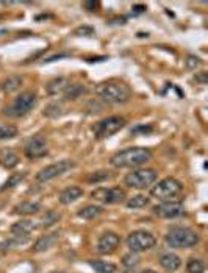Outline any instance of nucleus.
Wrapping results in <instances>:
<instances>
[{
  "label": "nucleus",
  "instance_id": "nucleus-41",
  "mask_svg": "<svg viewBox=\"0 0 208 273\" xmlns=\"http://www.w3.org/2000/svg\"><path fill=\"white\" fill-rule=\"evenodd\" d=\"M125 17H114V19H110L108 22L110 23H114V22H116V23H121V25H124V23H125Z\"/></svg>",
  "mask_w": 208,
  "mask_h": 273
},
{
  "label": "nucleus",
  "instance_id": "nucleus-13",
  "mask_svg": "<svg viewBox=\"0 0 208 273\" xmlns=\"http://www.w3.org/2000/svg\"><path fill=\"white\" fill-rule=\"evenodd\" d=\"M121 244V237L118 233L114 231H107L100 234L99 241H97V252L100 255H110L113 252H116V248Z\"/></svg>",
  "mask_w": 208,
  "mask_h": 273
},
{
  "label": "nucleus",
  "instance_id": "nucleus-2",
  "mask_svg": "<svg viewBox=\"0 0 208 273\" xmlns=\"http://www.w3.org/2000/svg\"><path fill=\"white\" fill-rule=\"evenodd\" d=\"M96 94L102 102L108 105H122L132 99V88L121 80L102 81L96 86Z\"/></svg>",
  "mask_w": 208,
  "mask_h": 273
},
{
  "label": "nucleus",
  "instance_id": "nucleus-8",
  "mask_svg": "<svg viewBox=\"0 0 208 273\" xmlns=\"http://www.w3.org/2000/svg\"><path fill=\"white\" fill-rule=\"evenodd\" d=\"M91 198L102 205H118L127 200V192L122 187H97L91 192Z\"/></svg>",
  "mask_w": 208,
  "mask_h": 273
},
{
  "label": "nucleus",
  "instance_id": "nucleus-1",
  "mask_svg": "<svg viewBox=\"0 0 208 273\" xmlns=\"http://www.w3.org/2000/svg\"><path fill=\"white\" fill-rule=\"evenodd\" d=\"M152 159V151L146 147H130L121 150L110 158V164L116 169H140Z\"/></svg>",
  "mask_w": 208,
  "mask_h": 273
},
{
  "label": "nucleus",
  "instance_id": "nucleus-44",
  "mask_svg": "<svg viewBox=\"0 0 208 273\" xmlns=\"http://www.w3.org/2000/svg\"><path fill=\"white\" fill-rule=\"evenodd\" d=\"M2 19H3V16H2V14H0V22H2Z\"/></svg>",
  "mask_w": 208,
  "mask_h": 273
},
{
  "label": "nucleus",
  "instance_id": "nucleus-17",
  "mask_svg": "<svg viewBox=\"0 0 208 273\" xmlns=\"http://www.w3.org/2000/svg\"><path fill=\"white\" fill-rule=\"evenodd\" d=\"M39 211H41V203L33 200H25L13 208V212L19 216H33V214H38Z\"/></svg>",
  "mask_w": 208,
  "mask_h": 273
},
{
  "label": "nucleus",
  "instance_id": "nucleus-24",
  "mask_svg": "<svg viewBox=\"0 0 208 273\" xmlns=\"http://www.w3.org/2000/svg\"><path fill=\"white\" fill-rule=\"evenodd\" d=\"M22 81H24V78H22L20 75H9L6 77L3 81H2V91L5 94H11V92H14L20 88L22 85Z\"/></svg>",
  "mask_w": 208,
  "mask_h": 273
},
{
  "label": "nucleus",
  "instance_id": "nucleus-7",
  "mask_svg": "<svg viewBox=\"0 0 208 273\" xmlns=\"http://www.w3.org/2000/svg\"><path fill=\"white\" fill-rule=\"evenodd\" d=\"M157 178L155 169H133L124 176V184L130 189H147L157 181Z\"/></svg>",
  "mask_w": 208,
  "mask_h": 273
},
{
  "label": "nucleus",
  "instance_id": "nucleus-5",
  "mask_svg": "<svg viewBox=\"0 0 208 273\" xmlns=\"http://www.w3.org/2000/svg\"><path fill=\"white\" fill-rule=\"evenodd\" d=\"M165 241L171 248H191L199 244L201 237L191 228L174 227L166 233Z\"/></svg>",
  "mask_w": 208,
  "mask_h": 273
},
{
  "label": "nucleus",
  "instance_id": "nucleus-6",
  "mask_svg": "<svg viewBox=\"0 0 208 273\" xmlns=\"http://www.w3.org/2000/svg\"><path fill=\"white\" fill-rule=\"evenodd\" d=\"M127 247H129L130 253H144L152 250L157 244V239L152 233H149L146 230H136L132 231L129 236H127Z\"/></svg>",
  "mask_w": 208,
  "mask_h": 273
},
{
  "label": "nucleus",
  "instance_id": "nucleus-34",
  "mask_svg": "<svg viewBox=\"0 0 208 273\" xmlns=\"http://www.w3.org/2000/svg\"><path fill=\"white\" fill-rule=\"evenodd\" d=\"M202 66V59L196 55H188L187 56V61H185V67L190 69V70H196L198 67Z\"/></svg>",
  "mask_w": 208,
  "mask_h": 273
},
{
  "label": "nucleus",
  "instance_id": "nucleus-31",
  "mask_svg": "<svg viewBox=\"0 0 208 273\" xmlns=\"http://www.w3.org/2000/svg\"><path fill=\"white\" fill-rule=\"evenodd\" d=\"M63 114V106L60 103H50L45 106V110H44V116L45 117H50V119H55V117H60Z\"/></svg>",
  "mask_w": 208,
  "mask_h": 273
},
{
  "label": "nucleus",
  "instance_id": "nucleus-42",
  "mask_svg": "<svg viewBox=\"0 0 208 273\" xmlns=\"http://www.w3.org/2000/svg\"><path fill=\"white\" fill-rule=\"evenodd\" d=\"M141 273H155V272L154 270H143Z\"/></svg>",
  "mask_w": 208,
  "mask_h": 273
},
{
  "label": "nucleus",
  "instance_id": "nucleus-19",
  "mask_svg": "<svg viewBox=\"0 0 208 273\" xmlns=\"http://www.w3.org/2000/svg\"><path fill=\"white\" fill-rule=\"evenodd\" d=\"M69 86V80L66 77H56L53 80H50L45 86V91H47L49 96H58V94H63L64 89Z\"/></svg>",
  "mask_w": 208,
  "mask_h": 273
},
{
  "label": "nucleus",
  "instance_id": "nucleus-27",
  "mask_svg": "<svg viewBox=\"0 0 208 273\" xmlns=\"http://www.w3.org/2000/svg\"><path fill=\"white\" fill-rule=\"evenodd\" d=\"M111 173L108 170H97V172H92L86 176V181L91 184H97V183H103L107 180H111Z\"/></svg>",
  "mask_w": 208,
  "mask_h": 273
},
{
  "label": "nucleus",
  "instance_id": "nucleus-12",
  "mask_svg": "<svg viewBox=\"0 0 208 273\" xmlns=\"http://www.w3.org/2000/svg\"><path fill=\"white\" fill-rule=\"evenodd\" d=\"M25 156L28 159H39V158H44L45 155L49 153V148H47V142H45L44 136L41 135H36L33 136L27 144H25Z\"/></svg>",
  "mask_w": 208,
  "mask_h": 273
},
{
  "label": "nucleus",
  "instance_id": "nucleus-29",
  "mask_svg": "<svg viewBox=\"0 0 208 273\" xmlns=\"http://www.w3.org/2000/svg\"><path fill=\"white\" fill-rule=\"evenodd\" d=\"M17 136V128L14 125H6V124H0V140H6V139H13Z\"/></svg>",
  "mask_w": 208,
  "mask_h": 273
},
{
  "label": "nucleus",
  "instance_id": "nucleus-15",
  "mask_svg": "<svg viewBox=\"0 0 208 273\" xmlns=\"http://www.w3.org/2000/svg\"><path fill=\"white\" fill-rule=\"evenodd\" d=\"M83 194H85V192H83V189H82V187H78V186H69V187L63 189V191L60 192L58 200H60V203H61V205L67 206V205L75 203V201H77L78 198H82Z\"/></svg>",
  "mask_w": 208,
  "mask_h": 273
},
{
  "label": "nucleus",
  "instance_id": "nucleus-38",
  "mask_svg": "<svg viewBox=\"0 0 208 273\" xmlns=\"http://www.w3.org/2000/svg\"><path fill=\"white\" fill-rule=\"evenodd\" d=\"M83 6H85L88 11H96V9L100 8V3H99V2H85Z\"/></svg>",
  "mask_w": 208,
  "mask_h": 273
},
{
  "label": "nucleus",
  "instance_id": "nucleus-22",
  "mask_svg": "<svg viewBox=\"0 0 208 273\" xmlns=\"http://www.w3.org/2000/svg\"><path fill=\"white\" fill-rule=\"evenodd\" d=\"M102 214H103V208L99 205H88V206H83L77 211V216L80 219H85V220H94Z\"/></svg>",
  "mask_w": 208,
  "mask_h": 273
},
{
  "label": "nucleus",
  "instance_id": "nucleus-35",
  "mask_svg": "<svg viewBox=\"0 0 208 273\" xmlns=\"http://www.w3.org/2000/svg\"><path fill=\"white\" fill-rule=\"evenodd\" d=\"M86 110L91 113V114H97V113H102L103 111V105L99 103V100H91L86 106Z\"/></svg>",
  "mask_w": 208,
  "mask_h": 273
},
{
  "label": "nucleus",
  "instance_id": "nucleus-36",
  "mask_svg": "<svg viewBox=\"0 0 208 273\" xmlns=\"http://www.w3.org/2000/svg\"><path fill=\"white\" fill-rule=\"evenodd\" d=\"M152 133L154 132V127L152 125H149V127H136L135 130H132V135H135V133Z\"/></svg>",
  "mask_w": 208,
  "mask_h": 273
},
{
  "label": "nucleus",
  "instance_id": "nucleus-9",
  "mask_svg": "<svg viewBox=\"0 0 208 273\" xmlns=\"http://www.w3.org/2000/svg\"><path fill=\"white\" fill-rule=\"evenodd\" d=\"M127 125V121L121 116H110L107 119H102L100 122H97L92 128V132H94V136L97 139H105V137H110L113 135H116L118 132Z\"/></svg>",
  "mask_w": 208,
  "mask_h": 273
},
{
  "label": "nucleus",
  "instance_id": "nucleus-26",
  "mask_svg": "<svg viewBox=\"0 0 208 273\" xmlns=\"http://www.w3.org/2000/svg\"><path fill=\"white\" fill-rule=\"evenodd\" d=\"M149 203H150V198L146 195H133L125 201V205L129 209H141V208L149 206Z\"/></svg>",
  "mask_w": 208,
  "mask_h": 273
},
{
  "label": "nucleus",
  "instance_id": "nucleus-18",
  "mask_svg": "<svg viewBox=\"0 0 208 273\" xmlns=\"http://www.w3.org/2000/svg\"><path fill=\"white\" fill-rule=\"evenodd\" d=\"M9 230L16 237H28L34 230H36V225H34V222H31V220H19L11 225Z\"/></svg>",
  "mask_w": 208,
  "mask_h": 273
},
{
  "label": "nucleus",
  "instance_id": "nucleus-39",
  "mask_svg": "<svg viewBox=\"0 0 208 273\" xmlns=\"http://www.w3.org/2000/svg\"><path fill=\"white\" fill-rule=\"evenodd\" d=\"M132 11H133L135 14H143L144 11H146V5H135L132 8Z\"/></svg>",
  "mask_w": 208,
  "mask_h": 273
},
{
  "label": "nucleus",
  "instance_id": "nucleus-37",
  "mask_svg": "<svg viewBox=\"0 0 208 273\" xmlns=\"http://www.w3.org/2000/svg\"><path fill=\"white\" fill-rule=\"evenodd\" d=\"M66 56H69V55H67V53L52 55V56H49V58H44V59H42V63H52V61H55V59H61V58H66Z\"/></svg>",
  "mask_w": 208,
  "mask_h": 273
},
{
  "label": "nucleus",
  "instance_id": "nucleus-43",
  "mask_svg": "<svg viewBox=\"0 0 208 273\" xmlns=\"http://www.w3.org/2000/svg\"><path fill=\"white\" fill-rule=\"evenodd\" d=\"M50 273H67V272H50Z\"/></svg>",
  "mask_w": 208,
  "mask_h": 273
},
{
  "label": "nucleus",
  "instance_id": "nucleus-28",
  "mask_svg": "<svg viewBox=\"0 0 208 273\" xmlns=\"http://www.w3.org/2000/svg\"><path fill=\"white\" fill-rule=\"evenodd\" d=\"M25 173H13V175H9V178H8V180L3 183V186L2 187H0V191H8V189H13V187H16L19 183H22V181H24L25 180Z\"/></svg>",
  "mask_w": 208,
  "mask_h": 273
},
{
  "label": "nucleus",
  "instance_id": "nucleus-33",
  "mask_svg": "<svg viewBox=\"0 0 208 273\" xmlns=\"http://www.w3.org/2000/svg\"><path fill=\"white\" fill-rule=\"evenodd\" d=\"M74 36H94V33H96V30L92 28L91 25H80V27H77L74 31Z\"/></svg>",
  "mask_w": 208,
  "mask_h": 273
},
{
  "label": "nucleus",
  "instance_id": "nucleus-20",
  "mask_svg": "<svg viewBox=\"0 0 208 273\" xmlns=\"http://www.w3.org/2000/svg\"><path fill=\"white\" fill-rule=\"evenodd\" d=\"M0 164H2L5 169H14L19 164V156L16 155L14 150L2 148L0 150Z\"/></svg>",
  "mask_w": 208,
  "mask_h": 273
},
{
  "label": "nucleus",
  "instance_id": "nucleus-10",
  "mask_svg": "<svg viewBox=\"0 0 208 273\" xmlns=\"http://www.w3.org/2000/svg\"><path fill=\"white\" fill-rule=\"evenodd\" d=\"M75 167V162L72 159H63L58 162H53L50 165H45L38 173H36V181L39 183H47L56 176H61L67 170H71Z\"/></svg>",
  "mask_w": 208,
  "mask_h": 273
},
{
  "label": "nucleus",
  "instance_id": "nucleus-11",
  "mask_svg": "<svg viewBox=\"0 0 208 273\" xmlns=\"http://www.w3.org/2000/svg\"><path fill=\"white\" fill-rule=\"evenodd\" d=\"M154 216L160 217V219H179L182 216H185V206L180 201H161L157 206L152 208Z\"/></svg>",
  "mask_w": 208,
  "mask_h": 273
},
{
  "label": "nucleus",
  "instance_id": "nucleus-16",
  "mask_svg": "<svg viewBox=\"0 0 208 273\" xmlns=\"http://www.w3.org/2000/svg\"><path fill=\"white\" fill-rule=\"evenodd\" d=\"M158 263L160 266L163 267L165 270L168 272H176L182 267V258L176 253H171V252H166V253H161L160 258H158Z\"/></svg>",
  "mask_w": 208,
  "mask_h": 273
},
{
  "label": "nucleus",
  "instance_id": "nucleus-30",
  "mask_svg": "<svg viewBox=\"0 0 208 273\" xmlns=\"http://www.w3.org/2000/svg\"><path fill=\"white\" fill-rule=\"evenodd\" d=\"M187 272L188 273H204L205 264L199 258H190L188 263H187Z\"/></svg>",
  "mask_w": 208,
  "mask_h": 273
},
{
  "label": "nucleus",
  "instance_id": "nucleus-40",
  "mask_svg": "<svg viewBox=\"0 0 208 273\" xmlns=\"http://www.w3.org/2000/svg\"><path fill=\"white\" fill-rule=\"evenodd\" d=\"M207 77H208L207 72H201L199 75H196V81H198V83H202V85H205V83H207Z\"/></svg>",
  "mask_w": 208,
  "mask_h": 273
},
{
  "label": "nucleus",
  "instance_id": "nucleus-4",
  "mask_svg": "<svg viewBox=\"0 0 208 273\" xmlns=\"http://www.w3.org/2000/svg\"><path fill=\"white\" fill-rule=\"evenodd\" d=\"M36 103H38V94L34 91H24L11 102V105L5 106L3 114L14 119L24 117L36 106Z\"/></svg>",
  "mask_w": 208,
  "mask_h": 273
},
{
  "label": "nucleus",
  "instance_id": "nucleus-3",
  "mask_svg": "<svg viewBox=\"0 0 208 273\" xmlns=\"http://www.w3.org/2000/svg\"><path fill=\"white\" fill-rule=\"evenodd\" d=\"M183 194V183L174 176H166L150 187V195L160 201H179Z\"/></svg>",
  "mask_w": 208,
  "mask_h": 273
},
{
  "label": "nucleus",
  "instance_id": "nucleus-32",
  "mask_svg": "<svg viewBox=\"0 0 208 273\" xmlns=\"http://www.w3.org/2000/svg\"><path fill=\"white\" fill-rule=\"evenodd\" d=\"M138 263H140V259H138L136 253H129L122 258V266L125 267V270H133Z\"/></svg>",
  "mask_w": 208,
  "mask_h": 273
},
{
  "label": "nucleus",
  "instance_id": "nucleus-25",
  "mask_svg": "<svg viewBox=\"0 0 208 273\" xmlns=\"http://www.w3.org/2000/svg\"><path fill=\"white\" fill-rule=\"evenodd\" d=\"M61 219V214L60 212H56L53 209H49V211H45L42 217H41V222H39V228H50L52 225L55 223H58Z\"/></svg>",
  "mask_w": 208,
  "mask_h": 273
},
{
  "label": "nucleus",
  "instance_id": "nucleus-23",
  "mask_svg": "<svg viewBox=\"0 0 208 273\" xmlns=\"http://www.w3.org/2000/svg\"><path fill=\"white\" fill-rule=\"evenodd\" d=\"M83 94H86L85 85H80V83H74V85H71V83H69V86L63 92V97L66 100H77V99L82 97Z\"/></svg>",
  "mask_w": 208,
  "mask_h": 273
},
{
  "label": "nucleus",
  "instance_id": "nucleus-21",
  "mask_svg": "<svg viewBox=\"0 0 208 273\" xmlns=\"http://www.w3.org/2000/svg\"><path fill=\"white\" fill-rule=\"evenodd\" d=\"M88 264L96 273H118V266L113 263H107L102 259H89Z\"/></svg>",
  "mask_w": 208,
  "mask_h": 273
},
{
  "label": "nucleus",
  "instance_id": "nucleus-14",
  "mask_svg": "<svg viewBox=\"0 0 208 273\" xmlns=\"http://www.w3.org/2000/svg\"><path fill=\"white\" fill-rule=\"evenodd\" d=\"M60 241V231H53V233H49L45 236H41L39 239L33 244L31 250L34 253H44V252H49L50 248L55 247V244Z\"/></svg>",
  "mask_w": 208,
  "mask_h": 273
}]
</instances>
